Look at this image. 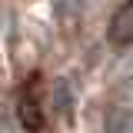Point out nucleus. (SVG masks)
Segmentation results:
<instances>
[{
	"mask_svg": "<svg viewBox=\"0 0 133 133\" xmlns=\"http://www.w3.org/2000/svg\"><path fill=\"white\" fill-rule=\"evenodd\" d=\"M107 133H133V103L110 110V116H107Z\"/></svg>",
	"mask_w": 133,
	"mask_h": 133,
	"instance_id": "nucleus-2",
	"label": "nucleus"
},
{
	"mask_svg": "<svg viewBox=\"0 0 133 133\" xmlns=\"http://www.w3.org/2000/svg\"><path fill=\"white\" fill-rule=\"evenodd\" d=\"M90 7V0H60V17H80Z\"/></svg>",
	"mask_w": 133,
	"mask_h": 133,
	"instance_id": "nucleus-3",
	"label": "nucleus"
},
{
	"mask_svg": "<svg viewBox=\"0 0 133 133\" xmlns=\"http://www.w3.org/2000/svg\"><path fill=\"white\" fill-rule=\"evenodd\" d=\"M107 37H110L113 47H130V43H133V0H127V3L110 17Z\"/></svg>",
	"mask_w": 133,
	"mask_h": 133,
	"instance_id": "nucleus-1",
	"label": "nucleus"
}]
</instances>
